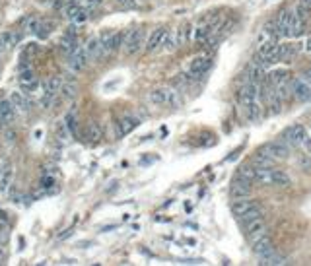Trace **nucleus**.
<instances>
[{"instance_id": "2", "label": "nucleus", "mask_w": 311, "mask_h": 266, "mask_svg": "<svg viewBox=\"0 0 311 266\" xmlns=\"http://www.w3.org/2000/svg\"><path fill=\"white\" fill-rule=\"evenodd\" d=\"M212 66V58L208 55H199L195 56L193 60H191L189 68H187V72L183 74V78L187 80V82H199L200 78L204 76Z\"/></svg>"}, {"instance_id": "28", "label": "nucleus", "mask_w": 311, "mask_h": 266, "mask_svg": "<svg viewBox=\"0 0 311 266\" xmlns=\"http://www.w3.org/2000/svg\"><path fill=\"white\" fill-rule=\"evenodd\" d=\"M39 53V45L37 43H29L25 45V49H23L22 53V62H29V60H34L35 56Z\"/></svg>"}, {"instance_id": "8", "label": "nucleus", "mask_w": 311, "mask_h": 266, "mask_svg": "<svg viewBox=\"0 0 311 266\" xmlns=\"http://www.w3.org/2000/svg\"><path fill=\"white\" fill-rule=\"evenodd\" d=\"M243 227H245V235L249 237L251 243L257 241L259 237L267 235V222L263 220V216H261V218H255V220H251V222L243 223Z\"/></svg>"}, {"instance_id": "10", "label": "nucleus", "mask_w": 311, "mask_h": 266, "mask_svg": "<svg viewBox=\"0 0 311 266\" xmlns=\"http://www.w3.org/2000/svg\"><path fill=\"white\" fill-rule=\"evenodd\" d=\"M259 86L261 84H255V82H249L247 80L243 86L237 89V99H239V103L245 105V103L257 101V97H259Z\"/></svg>"}, {"instance_id": "15", "label": "nucleus", "mask_w": 311, "mask_h": 266, "mask_svg": "<svg viewBox=\"0 0 311 266\" xmlns=\"http://www.w3.org/2000/svg\"><path fill=\"white\" fill-rule=\"evenodd\" d=\"M86 53H88L89 60H101L103 56H107L100 37H91V39H88V43H86Z\"/></svg>"}, {"instance_id": "32", "label": "nucleus", "mask_w": 311, "mask_h": 266, "mask_svg": "<svg viewBox=\"0 0 311 266\" xmlns=\"http://www.w3.org/2000/svg\"><path fill=\"white\" fill-rule=\"evenodd\" d=\"M261 264H270V266L286 264V260H284L280 255H276V251H274V253H270V255L263 256V258H261Z\"/></svg>"}, {"instance_id": "14", "label": "nucleus", "mask_w": 311, "mask_h": 266, "mask_svg": "<svg viewBox=\"0 0 311 266\" xmlns=\"http://www.w3.org/2000/svg\"><path fill=\"white\" fill-rule=\"evenodd\" d=\"M251 249H253V253H255L259 258H263V256L274 253V243H272V239H270L268 235H263V237H259L257 241L251 243Z\"/></svg>"}, {"instance_id": "41", "label": "nucleus", "mask_w": 311, "mask_h": 266, "mask_svg": "<svg viewBox=\"0 0 311 266\" xmlns=\"http://www.w3.org/2000/svg\"><path fill=\"white\" fill-rule=\"evenodd\" d=\"M300 2L305 6V8H309V10H311V0H300Z\"/></svg>"}, {"instance_id": "26", "label": "nucleus", "mask_w": 311, "mask_h": 266, "mask_svg": "<svg viewBox=\"0 0 311 266\" xmlns=\"http://www.w3.org/2000/svg\"><path fill=\"white\" fill-rule=\"evenodd\" d=\"M245 113H247V119L249 121H257L261 117V105L259 101H251V103H245Z\"/></svg>"}, {"instance_id": "12", "label": "nucleus", "mask_w": 311, "mask_h": 266, "mask_svg": "<svg viewBox=\"0 0 311 266\" xmlns=\"http://www.w3.org/2000/svg\"><path fill=\"white\" fill-rule=\"evenodd\" d=\"M88 60H89V56H88V53H86V47H84V49L78 47L76 51L68 56V66L72 68L74 72H82L84 68L88 66Z\"/></svg>"}, {"instance_id": "31", "label": "nucleus", "mask_w": 311, "mask_h": 266, "mask_svg": "<svg viewBox=\"0 0 311 266\" xmlns=\"http://www.w3.org/2000/svg\"><path fill=\"white\" fill-rule=\"evenodd\" d=\"M179 45H181V43H179L177 31H175V34L167 31V37H166V41H164V49H166V51H175Z\"/></svg>"}, {"instance_id": "6", "label": "nucleus", "mask_w": 311, "mask_h": 266, "mask_svg": "<svg viewBox=\"0 0 311 266\" xmlns=\"http://www.w3.org/2000/svg\"><path fill=\"white\" fill-rule=\"evenodd\" d=\"M20 86H22V91L25 95L34 93V89L37 88V76H35V70L29 62L20 64Z\"/></svg>"}, {"instance_id": "17", "label": "nucleus", "mask_w": 311, "mask_h": 266, "mask_svg": "<svg viewBox=\"0 0 311 266\" xmlns=\"http://www.w3.org/2000/svg\"><path fill=\"white\" fill-rule=\"evenodd\" d=\"M14 179V169L10 161H4V165L0 167V192H8Z\"/></svg>"}, {"instance_id": "21", "label": "nucleus", "mask_w": 311, "mask_h": 266, "mask_svg": "<svg viewBox=\"0 0 311 266\" xmlns=\"http://www.w3.org/2000/svg\"><path fill=\"white\" fill-rule=\"evenodd\" d=\"M10 101L12 105H14V109L20 113H25L29 109V99H27V95L23 93V91H14L10 95Z\"/></svg>"}, {"instance_id": "7", "label": "nucleus", "mask_w": 311, "mask_h": 266, "mask_svg": "<svg viewBox=\"0 0 311 266\" xmlns=\"http://www.w3.org/2000/svg\"><path fill=\"white\" fill-rule=\"evenodd\" d=\"M292 97L301 103L311 99V84L305 78H292Z\"/></svg>"}, {"instance_id": "16", "label": "nucleus", "mask_w": 311, "mask_h": 266, "mask_svg": "<svg viewBox=\"0 0 311 266\" xmlns=\"http://www.w3.org/2000/svg\"><path fill=\"white\" fill-rule=\"evenodd\" d=\"M290 148L288 144H284L282 140H276V142H270V144L265 146V152L272 155V157H276V159H288L290 155Z\"/></svg>"}, {"instance_id": "35", "label": "nucleus", "mask_w": 311, "mask_h": 266, "mask_svg": "<svg viewBox=\"0 0 311 266\" xmlns=\"http://www.w3.org/2000/svg\"><path fill=\"white\" fill-rule=\"evenodd\" d=\"M298 165H300L305 173H311V155L309 154H298Z\"/></svg>"}, {"instance_id": "34", "label": "nucleus", "mask_w": 311, "mask_h": 266, "mask_svg": "<svg viewBox=\"0 0 311 266\" xmlns=\"http://www.w3.org/2000/svg\"><path fill=\"white\" fill-rule=\"evenodd\" d=\"M76 109L72 107L70 111L67 113V117H65V124H67V128H68V132H74L76 130Z\"/></svg>"}, {"instance_id": "24", "label": "nucleus", "mask_w": 311, "mask_h": 266, "mask_svg": "<svg viewBox=\"0 0 311 266\" xmlns=\"http://www.w3.org/2000/svg\"><path fill=\"white\" fill-rule=\"evenodd\" d=\"M301 51V45H290V43H284L280 45V60H290L292 56H296V53Z\"/></svg>"}, {"instance_id": "30", "label": "nucleus", "mask_w": 311, "mask_h": 266, "mask_svg": "<svg viewBox=\"0 0 311 266\" xmlns=\"http://www.w3.org/2000/svg\"><path fill=\"white\" fill-rule=\"evenodd\" d=\"M86 138L91 142H100L101 140V126L98 122H89L88 130H86Z\"/></svg>"}, {"instance_id": "39", "label": "nucleus", "mask_w": 311, "mask_h": 266, "mask_svg": "<svg viewBox=\"0 0 311 266\" xmlns=\"http://www.w3.org/2000/svg\"><path fill=\"white\" fill-rule=\"evenodd\" d=\"M86 4H89V6H100L101 0H86Z\"/></svg>"}, {"instance_id": "36", "label": "nucleus", "mask_w": 311, "mask_h": 266, "mask_svg": "<svg viewBox=\"0 0 311 266\" xmlns=\"http://www.w3.org/2000/svg\"><path fill=\"white\" fill-rule=\"evenodd\" d=\"M301 148L305 150V154H309L311 155V130L307 128V132L303 134V138H301Z\"/></svg>"}, {"instance_id": "29", "label": "nucleus", "mask_w": 311, "mask_h": 266, "mask_svg": "<svg viewBox=\"0 0 311 266\" xmlns=\"http://www.w3.org/2000/svg\"><path fill=\"white\" fill-rule=\"evenodd\" d=\"M58 93H60L63 99H72L76 95V84L74 82H63V88Z\"/></svg>"}, {"instance_id": "23", "label": "nucleus", "mask_w": 311, "mask_h": 266, "mask_svg": "<svg viewBox=\"0 0 311 266\" xmlns=\"http://www.w3.org/2000/svg\"><path fill=\"white\" fill-rule=\"evenodd\" d=\"M290 185H292V179L288 173L272 167V187H290Z\"/></svg>"}, {"instance_id": "45", "label": "nucleus", "mask_w": 311, "mask_h": 266, "mask_svg": "<svg viewBox=\"0 0 311 266\" xmlns=\"http://www.w3.org/2000/svg\"><path fill=\"white\" fill-rule=\"evenodd\" d=\"M0 212H2V210H0Z\"/></svg>"}, {"instance_id": "18", "label": "nucleus", "mask_w": 311, "mask_h": 266, "mask_svg": "<svg viewBox=\"0 0 311 266\" xmlns=\"http://www.w3.org/2000/svg\"><path fill=\"white\" fill-rule=\"evenodd\" d=\"M251 192V181H247L243 177H237L232 183V196L235 198H243Z\"/></svg>"}, {"instance_id": "11", "label": "nucleus", "mask_w": 311, "mask_h": 266, "mask_svg": "<svg viewBox=\"0 0 311 266\" xmlns=\"http://www.w3.org/2000/svg\"><path fill=\"white\" fill-rule=\"evenodd\" d=\"M265 78H267V64L261 62L259 58L251 60V64L247 68V80L249 82H255V84H263Z\"/></svg>"}, {"instance_id": "3", "label": "nucleus", "mask_w": 311, "mask_h": 266, "mask_svg": "<svg viewBox=\"0 0 311 266\" xmlns=\"http://www.w3.org/2000/svg\"><path fill=\"white\" fill-rule=\"evenodd\" d=\"M150 103L154 107H177L179 105V99L175 95V91L169 88H156L150 91L148 95Z\"/></svg>"}, {"instance_id": "27", "label": "nucleus", "mask_w": 311, "mask_h": 266, "mask_svg": "<svg viewBox=\"0 0 311 266\" xmlns=\"http://www.w3.org/2000/svg\"><path fill=\"white\" fill-rule=\"evenodd\" d=\"M257 163H249V165H243L239 169V177L247 179V181H251V183H255V177H257Z\"/></svg>"}, {"instance_id": "4", "label": "nucleus", "mask_w": 311, "mask_h": 266, "mask_svg": "<svg viewBox=\"0 0 311 266\" xmlns=\"http://www.w3.org/2000/svg\"><path fill=\"white\" fill-rule=\"evenodd\" d=\"M144 45H146V31L142 27H134V29H131V31L127 34V37H125L122 51H125V55L133 56V55H136Z\"/></svg>"}, {"instance_id": "38", "label": "nucleus", "mask_w": 311, "mask_h": 266, "mask_svg": "<svg viewBox=\"0 0 311 266\" xmlns=\"http://www.w3.org/2000/svg\"><path fill=\"white\" fill-rule=\"evenodd\" d=\"M121 6H125V8H134L136 6V2L134 0H117Z\"/></svg>"}, {"instance_id": "37", "label": "nucleus", "mask_w": 311, "mask_h": 266, "mask_svg": "<svg viewBox=\"0 0 311 266\" xmlns=\"http://www.w3.org/2000/svg\"><path fill=\"white\" fill-rule=\"evenodd\" d=\"M53 185H55V179L51 177V175H47V173H45L43 177H41V189H51V187H53Z\"/></svg>"}, {"instance_id": "5", "label": "nucleus", "mask_w": 311, "mask_h": 266, "mask_svg": "<svg viewBox=\"0 0 311 266\" xmlns=\"http://www.w3.org/2000/svg\"><path fill=\"white\" fill-rule=\"evenodd\" d=\"M257 58L265 64H274L280 62V45L276 41H265L263 45H259V51H257Z\"/></svg>"}, {"instance_id": "40", "label": "nucleus", "mask_w": 311, "mask_h": 266, "mask_svg": "<svg viewBox=\"0 0 311 266\" xmlns=\"http://www.w3.org/2000/svg\"><path fill=\"white\" fill-rule=\"evenodd\" d=\"M4 260H6V253H4V249H2V247H0V264H2V262H4Z\"/></svg>"}, {"instance_id": "9", "label": "nucleus", "mask_w": 311, "mask_h": 266, "mask_svg": "<svg viewBox=\"0 0 311 266\" xmlns=\"http://www.w3.org/2000/svg\"><path fill=\"white\" fill-rule=\"evenodd\" d=\"M138 124H140V121H138L136 117H133V115H125V117H121L119 121L115 122V136H117V138H122V136L133 132Z\"/></svg>"}, {"instance_id": "13", "label": "nucleus", "mask_w": 311, "mask_h": 266, "mask_svg": "<svg viewBox=\"0 0 311 266\" xmlns=\"http://www.w3.org/2000/svg\"><path fill=\"white\" fill-rule=\"evenodd\" d=\"M167 37V29L166 27H156L154 31L150 34V37L146 39V51L148 53H154L158 49H162L164 47V41H166Z\"/></svg>"}, {"instance_id": "42", "label": "nucleus", "mask_w": 311, "mask_h": 266, "mask_svg": "<svg viewBox=\"0 0 311 266\" xmlns=\"http://www.w3.org/2000/svg\"><path fill=\"white\" fill-rule=\"evenodd\" d=\"M305 80H307V82L311 84V66L307 68V72H305Z\"/></svg>"}, {"instance_id": "25", "label": "nucleus", "mask_w": 311, "mask_h": 266, "mask_svg": "<svg viewBox=\"0 0 311 266\" xmlns=\"http://www.w3.org/2000/svg\"><path fill=\"white\" fill-rule=\"evenodd\" d=\"M276 161H278L276 157H272L268 152H265V150H263V152H259V154H257V157H255V161H253V163H257V165H261V167H272Z\"/></svg>"}, {"instance_id": "22", "label": "nucleus", "mask_w": 311, "mask_h": 266, "mask_svg": "<svg viewBox=\"0 0 311 266\" xmlns=\"http://www.w3.org/2000/svg\"><path fill=\"white\" fill-rule=\"evenodd\" d=\"M78 49V45H76V37H72V35H67L65 34V37L58 41V51L63 53L65 56H70L74 51Z\"/></svg>"}, {"instance_id": "44", "label": "nucleus", "mask_w": 311, "mask_h": 266, "mask_svg": "<svg viewBox=\"0 0 311 266\" xmlns=\"http://www.w3.org/2000/svg\"><path fill=\"white\" fill-rule=\"evenodd\" d=\"M307 128H309V130H311V122H309V126H307Z\"/></svg>"}, {"instance_id": "33", "label": "nucleus", "mask_w": 311, "mask_h": 266, "mask_svg": "<svg viewBox=\"0 0 311 266\" xmlns=\"http://www.w3.org/2000/svg\"><path fill=\"white\" fill-rule=\"evenodd\" d=\"M51 31H53V23L41 22L39 23V27H37V31H35V35H37L39 39H47V37L51 35Z\"/></svg>"}, {"instance_id": "1", "label": "nucleus", "mask_w": 311, "mask_h": 266, "mask_svg": "<svg viewBox=\"0 0 311 266\" xmlns=\"http://www.w3.org/2000/svg\"><path fill=\"white\" fill-rule=\"evenodd\" d=\"M232 212H233V216H235L241 223H247V222H251V220H255V218H261V216H263V208H261V204L255 202V200L237 198L232 204Z\"/></svg>"}, {"instance_id": "43", "label": "nucleus", "mask_w": 311, "mask_h": 266, "mask_svg": "<svg viewBox=\"0 0 311 266\" xmlns=\"http://www.w3.org/2000/svg\"><path fill=\"white\" fill-rule=\"evenodd\" d=\"M307 51H311V39H309V43H307Z\"/></svg>"}, {"instance_id": "20", "label": "nucleus", "mask_w": 311, "mask_h": 266, "mask_svg": "<svg viewBox=\"0 0 311 266\" xmlns=\"http://www.w3.org/2000/svg\"><path fill=\"white\" fill-rule=\"evenodd\" d=\"M63 88V80L58 76H53L49 78L47 82L43 84V95H49V97H56L58 95V91Z\"/></svg>"}, {"instance_id": "19", "label": "nucleus", "mask_w": 311, "mask_h": 266, "mask_svg": "<svg viewBox=\"0 0 311 266\" xmlns=\"http://www.w3.org/2000/svg\"><path fill=\"white\" fill-rule=\"evenodd\" d=\"M16 109H14V105H12L10 99H2L0 101V121L2 124H10L14 121V117H16Z\"/></svg>"}]
</instances>
